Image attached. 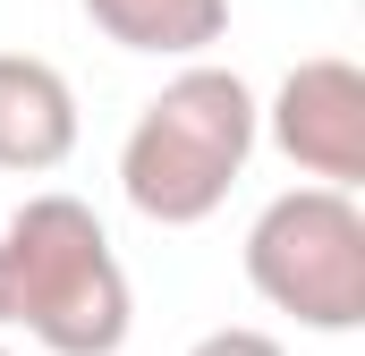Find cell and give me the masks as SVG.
Instances as JSON below:
<instances>
[{
	"label": "cell",
	"mask_w": 365,
	"mask_h": 356,
	"mask_svg": "<svg viewBox=\"0 0 365 356\" xmlns=\"http://www.w3.org/2000/svg\"><path fill=\"white\" fill-rule=\"evenodd\" d=\"M136 323L110 229L77 195H26L0 221V331L51 356H119Z\"/></svg>",
	"instance_id": "obj_1"
},
{
	"label": "cell",
	"mask_w": 365,
	"mask_h": 356,
	"mask_svg": "<svg viewBox=\"0 0 365 356\" xmlns=\"http://www.w3.org/2000/svg\"><path fill=\"white\" fill-rule=\"evenodd\" d=\"M255 85L238 68L187 60L170 85L153 93L119 145V195L153 221V229H195L230 204V187L255 153Z\"/></svg>",
	"instance_id": "obj_2"
},
{
	"label": "cell",
	"mask_w": 365,
	"mask_h": 356,
	"mask_svg": "<svg viewBox=\"0 0 365 356\" xmlns=\"http://www.w3.org/2000/svg\"><path fill=\"white\" fill-rule=\"evenodd\" d=\"M247 280L272 314L306 331H357L365 323V212L340 187H289L247 229Z\"/></svg>",
	"instance_id": "obj_3"
},
{
	"label": "cell",
	"mask_w": 365,
	"mask_h": 356,
	"mask_svg": "<svg viewBox=\"0 0 365 356\" xmlns=\"http://www.w3.org/2000/svg\"><path fill=\"white\" fill-rule=\"evenodd\" d=\"M255 127L289 153V170H306L314 187L357 195L365 178V68L357 60H297L280 93L255 110Z\"/></svg>",
	"instance_id": "obj_4"
},
{
	"label": "cell",
	"mask_w": 365,
	"mask_h": 356,
	"mask_svg": "<svg viewBox=\"0 0 365 356\" xmlns=\"http://www.w3.org/2000/svg\"><path fill=\"white\" fill-rule=\"evenodd\" d=\"M77 153V93L51 60L0 51V170L43 178Z\"/></svg>",
	"instance_id": "obj_5"
},
{
	"label": "cell",
	"mask_w": 365,
	"mask_h": 356,
	"mask_svg": "<svg viewBox=\"0 0 365 356\" xmlns=\"http://www.w3.org/2000/svg\"><path fill=\"white\" fill-rule=\"evenodd\" d=\"M102 43L145 60H204L230 34V0H77Z\"/></svg>",
	"instance_id": "obj_6"
},
{
	"label": "cell",
	"mask_w": 365,
	"mask_h": 356,
	"mask_svg": "<svg viewBox=\"0 0 365 356\" xmlns=\"http://www.w3.org/2000/svg\"><path fill=\"white\" fill-rule=\"evenodd\" d=\"M187 356H289V348H280L272 331H255V323H230V331H204Z\"/></svg>",
	"instance_id": "obj_7"
},
{
	"label": "cell",
	"mask_w": 365,
	"mask_h": 356,
	"mask_svg": "<svg viewBox=\"0 0 365 356\" xmlns=\"http://www.w3.org/2000/svg\"><path fill=\"white\" fill-rule=\"evenodd\" d=\"M0 356H9V348H0Z\"/></svg>",
	"instance_id": "obj_8"
}]
</instances>
